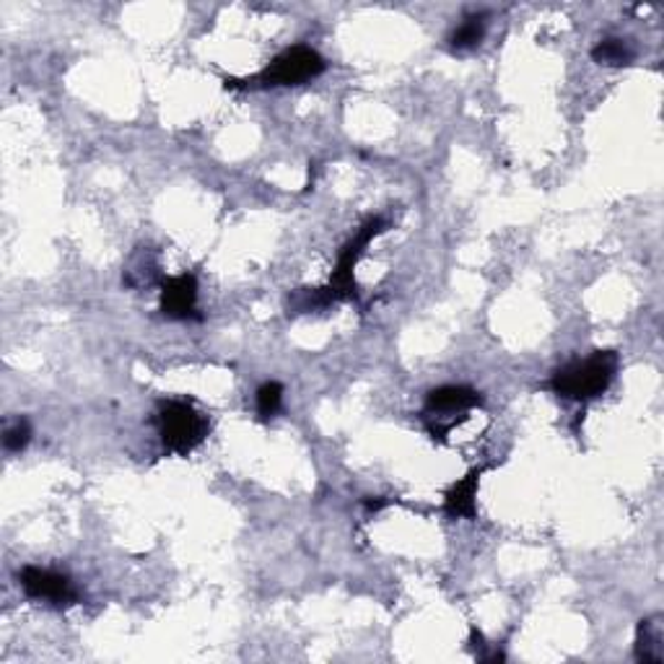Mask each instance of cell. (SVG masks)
Wrapping results in <instances>:
<instances>
[{
	"mask_svg": "<svg viewBox=\"0 0 664 664\" xmlns=\"http://www.w3.org/2000/svg\"><path fill=\"white\" fill-rule=\"evenodd\" d=\"M485 37V13H473L450 34V44L454 50H470L477 48Z\"/></svg>",
	"mask_w": 664,
	"mask_h": 664,
	"instance_id": "obj_11",
	"label": "cell"
},
{
	"mask_svg": "<svg viewBox=\"0 0 664 664\" xmlns=\"http://www.w3.org/2000/svg\"><path fill=\"white\" fill-rule=\"evenodd\" d=\"M211 421L188 400H167L159 408V434L169 452L190 454L205 442Z\"/></svg>",
	"mask_w": 664,
	"mask_h": 664,
	"instance_id": "obj_3",
	"label": "cell"
},
{
	"mask_svg": "<svg viewBox=\"0 0 664 664\" xmlns=\"http://www.w3.org/2000/svg\"><path fill=\"white\" fill-rule=\"evenodd\" d=\"M324 58L309 44H293V48L283 50L281 56L270 60V63L262 68L258 76L252 79H227V89H270V87H301V83L316 79V76L324 73Z\"/></svg>",
	"mask_w": 664,
	"mask_h": 664,
	"instance_id": "obj_2",
	"label": "cell"
},
{
	"mask_svg": "<svg viewBox=\"0 0 664 664\" xmlns=\"http://www.w3.org/2000/svg\"><path fill=\"white\" fill-rule=\"evenodd\" d=\"M483 403L481 392H475L473 388H462V384H446V388H436L429 392L426 398V413L429 426H436L439 421L450 419V415H460L465 419L467 411H473Z\"/></svg>",
	"mask_w": 664,
	"mask_h": 664,
	"instance_id": "obj_6",
	"label": "cell"
},
{
	"mask_svg": "<svg viewBox=\"0 0 664 664\" xmlns=\"http://www.w3.org/2000/svg\"><path fill=\"white\" fill-rule=\"evenodd\" d=\"M633 58H636V50L631 48L628 40H617V37H610V40H602L597 48L592 50V60L600 66L607 68H621L631 66Z\"/></svg>",
	"mask_w": 664,
	"mask_h": 664,
	"instance_id": "obj_10",
	"label": "cell"
},
{
	"mask_svg": "<svg viewBox=\"0 0 664 664\" xmlns=\"http://www.w3.org/2000/svg\"><path fill=\"white\" fill-rule=\"evenodd\" d=\"M636 660L660 664L664 660V628L662 617H644L636 628Z\"/></svg>",
	"mask_w": 664,
	"mask_h": 664,
	"instance_id": "obj_9",
	"label": "cell"
},
{
	"mask_svg": "<svg viewBox=\"0 0 664 664\" xmlns=\"http://www.w3.org/2000/svg\"><path fill=\"white\" fill-rule=\"evenodd\" d=\"M161 312L172 320H200L198 314V278L182 273L161 281Z\"/></svg>",
	"mask_w": 664,
	"mask_h": 664,
	"instance_id": "obj_7",
	"label": "cell"
},
{
	"mask_svg": "<svg viewBox=\"0 0 664 664\" xmlns=\"http://www.w3.org/2000/svg\"><path fill=\"white\" fill-rule=\"evenodd\" d=\"M29 439H32V426H29V421L27 419H17L9 429H6L3 446L9 452H21V450H27Z\"/></svg>",
	"mask_w": 664,
	"mask_h": 664,
	"instance_id": "obj_13",
	"label": "cell"
},
{
	"mask_svg": "<svg viewBox=\"0 0 664 664\" xmlns=\"http://www.w3.org/2000/svg\"><path fill=\"white\" fill-rule=\"evenodd\" d=\"M483 470H470V473L452 485L444 496V512L452 520H475L477 516V489H481Z\"/></svg>",
	"mask_w": 664,
	"mask_h": 664,
	"instance_id": "obj_8",
	"label": "cell"
},
{
	"mask_svg": "<svg viewBox=\"0 0 664 664\" xmlns=\"http://www.w3.org/2000/svg\"><path fill=\"white\" fill-rule=\"evenodd\" d=\"M617 374L615 351H594L592 356L576 359L553 374L551 390L566 400H594L613 384Z\"/></svg>",
	"mask_w": 664,
	"mask_h": 664,
	"instance_id": "obj_1",
	"label": "cell"
},
{
	"mask_svg": "<svg viewBox=\"0 0 664 664\" xmlns=\"http://www.w3.org/2000/svg\"><path fill=\"white\" fill-rule=\"evenodd\" d=\"M384 227H388L384 219H369L364 227L356 231V237H353L351 242L343 247L341 258H338V265H335V270H332V278L328 283V289L335 293L338 301L356 299V278H353V273H356L361 254H364L366 247L372 244L374 237L382 234Z\"/></svg>",
	"mask_w": 664,
	"mask_h": 664,
	"instance_id": "obj_4",
	"label": "cell"
},
{
	"mask_svg": "<svg viewBox=\"0 0 664 664\" xmlns=\"http://www.w3.org/2000/svg\"><path fill=\"white\" fill-rule=\"evenodd\" d=\"M19 582L32 600H48L58 607H68L79 602V592H76L71 579L66 574H58V571L27 566L19 574Z\"/></svg>",
	"mask_w": 664,
	"mask_h": 664,
	"instance_id": "obj_5",
	"label": "cell"
},
{
	"mask_svg": "<svg viewBox=\"0 0 664 664\" xmlns=\"http://www.w3.org/2000/svg\"><path fill=\"white\" fill-rule=\"evenodd\" d=\"M283 403V384L281 382H265L258 390V413L262 421H270L273 415L281 411Z\"/></svg>",
	"mask_w": 664,
	"mask_h": 664,
	"instance_id": "obj_12",
	"label": "cell"
}]
</instances>
